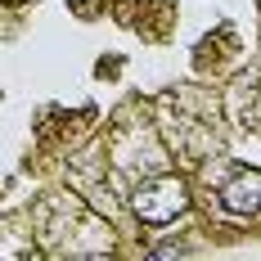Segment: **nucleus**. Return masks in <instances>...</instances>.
Returning <instances> with one entry per match:
<instances>
[{
  "mask_svg": "<svg viewBox=\"0 0 261 261\" xmlns=\"http://www.w3.org/2000/svg\"><path fill=\"white\" fill-rule=\"evenodd\" d=\"M130 207L140 221H149V225H167V221H176L185 207H189V189L185 180L176 176H162V180H149L135 189V198H130Z\"/></svg>",
  "mask_w": 261,
  "mask_h": 261,
  "instance_id": "1",
  "label": "nucleus"
},
{
  "mask_svg": "<svg viewBox=\"0 0 261 261\" xmlns=\"http://www.w3.org/2000/svg\"><path fill=\"white\" fill-rule=\"evenodd\" d=\"M221 207L230 216H252L261 207V171L257 167H243V171H234V180L221 185Z\"/></svg>",
  "mask_w": 261,
  "mask_h": 261,
  "instance_id": "2",
  "label": "nucleus"
},
{
  "mask_svg": "<svg viewBox=\"0 0 261 261\" xmlns=\"http://www.w3.org/2000/svg\"><path fill=\"white\" fill-rule=\"evenodd\" d=\"M185 243H162V248H153V257H180Z\"/></svg>",
  "mask_w": 261,
  "mask_h": 261,
  "instance_id": "3",
  "label": "nucleus"
}]
</instances>
